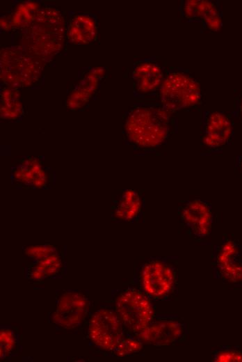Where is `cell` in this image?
Segmentation results:
<instances>
[{
	"label": "cell",
	"mask_w": 242,
	"mask_h": 362,
	"mask_svg": "<svg viewBox=\"0 0 242 362\" xmlns=\"http://www.w3.org/2000/svg\"><path fill=\"white\" fill-rule=\"evenodd\" d=\"M170 111L160 106H138L127 114L124 132L138 147L156 148L167 140L171 130Z\"/></svg>",
	"instance_id": "obj_1"
},
{
	"label": "cell",
	"mask_w": 242,
	"mask_h": 362,
	"mask_svg": "<svg viewBox=\"0 0 242 362\" xmlns=\"http://www.w3.org/2000/svg\"><path fill=\"white\" fill-rule=\"evenodd\" d=\"M63 18L56 9H40L33 22L24 29V49L42 61L53 57L61 49L65 40Z\"/></svg>",
	"instance_id": "obj_2"
},
{
	"label": "cell",
	"mask_w": 242,
	"mask_h": 362,
	"mask_svg": "<svg viewBox=\"0 0 242 362\" xmlns=\"http://www.w3.org/2000/svg\"><path fill=\"white\" fill-rule=\"evenodd\" d=\"M43 61L22 47H8L1 52V78L8 86L27 87L41 76Z\"/></svg>",
	"instance_id": "obj_3"
},
{
	"label": "cell",
	"mask_w": 242,
	"mask_h": 362,
	"mask_svg": "<svg viewBox=\"0 0 242 362\" xmlns=\"http://www.w3.org/2000/svg\"><path fill=\"white\" fill-rule=\"evenodd\" d=\"M159 97L162 107L173 111L199 104L202 95L200 84L192 75L174 70L166 75L159 88Z\"/></svg>",
	"instance_id": "obj_4"
},
{
	"label": "cell",
	"mask_w": 242,
	"mask_h": 362,
	"mask_svg": "<svg viewBox=\"0 0 242 362\" xmlns=\"http://www.w3.org/2000/svg\"><path fill=\"white\" fill-rule=\"evenodd\" d=\"M114 306L123 326L132 333H139L154 320V310L150 300L136 289L120 292L115 297Z\"/></svg>",
	"instance_id": "obj_5"
},
{
	"label": "cell",
	"mask_w": 242,
	"mask_h": 362,
	"mask_svg": "<svg viewBox=\"0 0 242 362\" xmlns=\"http://www.w3.org/2000/svg\"><path fill=\"white\" fill-rule=\"evenodd\" d=\"M123 327L115 310L99 309L89 320L88 338L99 349L113 352L125 336Z\"/></svg>",
	"instance_id": "obj_6"
},
{
	"label": "cell",
	"mask_w": 242,
	"mask_h": 362,
	"mask_svg": "<svg viewBox=\"0 0 242 362\" xmlns=\"http://www.w3.org/2000/svg\"><path fill=\"white\" fill-rule=\"evenodd\" d=\"M11 182L16 188L50 189L55 182V174L44 162L36 157H25L11 168Z\"/></svg>",
	"instance_id": "obj_7"
},
{
	"label": "cell",
	"mask_w": 242,
	"mask_h": 362,
	"mask_svg": "<svg viewBox=\"0 0 242 362\" xmlns=\"http://www.w3.org/2000/svg\"><path fill=\"white\" fill-rule=\"evenodd\" d=\"M88 308L89 300L84 294L65 291L58 297L51 320L62 329L74 330L82 324Z\"/></svg>",
	"instance_id": "obj_8"
},
{
	"label": "cell",
	"mask_w": 242,
	"mask_h": 362,
	"mask_svg": "<svg viewBox=\"0 0 242 362\" xmlns=\"http://www.w3.org/2000/svg\"><path fill=\"white\" fill-rule=\"evenodd\" d=\"M175 283V272L165 261L152 259L143 265L140 283L148 295L154 298L164 297L173 290Z\"/></svg>",
	"instance_id": "obj_9"
},
{
	"label": "cell",
	"mask_w": 242,
	"mask_h": 362,
	"mask_svg": "<svg viewBox=\"0 0 242 362\" xmlns=\"http://www.w3.org/2000/svg\"><path fill=\"white\" fill-rule=\"evenodd\" d=\"M184 326L179 320L161 318L153 320L137 336L143 343L162 346L177 342L184 336Z\"/></svg>",
	"instance_id": "obj_10"
},
{
	"label": "cell",
	"mask_w": 242,
	"mask_h": 362,
	"mask_svg": "<svg viewBox=\"0 0 242 362\" xmlns=\"http://www.w3.org/2000/svg\"><path fill=\"white\" fill-rule=\"evenodd\" d=\"M183 223L194 235L203 237L209 234L213 214L209 205L204 200L194 199L186 202L180 209Z\"/></svg>",
	"instance_id": "obj_11"
},
{
	"label": "cell",
	"mask_w": 242,
	"mask_h": 362,
	"mask_svg": "<svg viewBox=\"0 0 242 362\" xmlns=\"http://www.w3.org/2000/svg\"><path fill=\"white\" fill-rule=\"evenodd\" d=\"M232 130L228 116L219 111L209 112L204 120L202 143L209 148H220L229 141Z\"/></svg>",
	"instance_id": "obj_12"
},
{
	"label": "cell",
	"mask_w": 242,
	"mask_h": 362,
	"mask_svg": "<svg viewBox=\"0 0 242 362\" xmlns=\"http://www.w3.org/2000/svg\"><path fill=\"white\" fill-rule=\"evenodd\" d=\"M182 14L188 20L201 22L209 31H219L222 26L221 13L218 6L207 0L186 1Z\"/></svg>",
	"instance_id": "obj_13"
},
{
	"label": "cell",
	"mask_w": 242,
	"mask_h": 362,
	"mask_svg": "<svg viewBox=\"0 0 242 362\" xmlns=\"http://www.w3.org/2000/svg\"><path fill=\"white\" fill-rule=\"evenodd\" d=\"M216 265L225 279L232 282L242 281L241 249L232 240L223 242L216 255Z\"/></svg>",
	"instance_id": "obj_14"
},
{
	"label": "cell",
	"mask_w": 242,
	"mask_h": 362,
	"mask_svg": "<svg viewBox=\"0 0 242 362\" xmlns=\"http://www.w3.org/2000/svg\"><path fill=\"white\" fill-rule=\"evenodd\" d=\"M104 74V70L102 68H95L86 72L67 96V107L72 111L84 107L97 90Z\"/></svg>",
	"instance_id": "obj_15"
},
{
	"label": "cell",
	"mask_w": 242,
	"mask_h": 362,
	"mask_svg": "<svg viewBox=\"0 0 242 362\" xmlns=\"http://www.w3.org/2000/svg\"><path fill=\"white\" fill-rule=\"evenodd\" d=\"M132 77L137 91L148 94L160 88L166 75L158 63L145 61L135 65Z\"/></svg>",
	"instance_id": "obj_16"
},
{
	"label": "cell",
	"mask_w": 242,
	"mask_h": 362,
	"mask_svg": "<svg viewBox=\"0 0 242 362\" xmlns=\"http://www.w3.org/2000/svg\"><path fill=\"white\" fill-rule=\"evenodd\" d=\"M143 206V197L137 190L124 189L114 200L112 215L119 221H132L140 214Z\"/></svg>",
	"instance_id": "obj_17"
},
{
	"label": "cell",
	"mask_w": 242,
	"mask_h": 362,
	"mask_svg": "<svg viewBox=\"0 0 242 362\" xmlns=\"http://www.w3.org/2000/svg\"><path fill=\"white\" fill-rule=\"evenodd\" d=\"M97 26L94 18L88 14L74 15L69 22L66 36L71 43L89 44L95 40Z\"/></svg>",
	"instance_id": "obj_18"
},
{
	"label": "cell",
	"mask_w": 242,
	"mask_h": 362,
	"mask_svg": "<svg viewBox=\"0 0 242 362\" xmlns=\"http://www.w3.org/2000/svg\"><path fill=\"white\" fill-rule=\"evenodd\" d=\"M63 267L62 257L56 253L34 260L26 271V277L32 281H41L57 275Z\"/></svg>",
	"instance_id": "obj_19"
},
{
	"label": "cell",
	"mask_w": 242,
	"mask_h": 362,
	"mask_svg": "<svg viewBox=\"0 0 242 362\" xmlns=\"http://www.w3.org/2000/svg\"><path fill=\"white\" fill-rule=\"evenodd\" d=\"M23 107L20 100V93L17 88L10 86L4 88L1 93V118L15 120L23 114Z\"/></svg>",
	"instance_id": "obj_20"
},
{
	"label": "cell",
	"mask_w": 242,
	"mask_h": 362,
	"mask_svg": "<svg viewBox=\"0 0 242 362\" xmlns=\"http://www.w3.org/2000/svg\"><path fill=\"white\" fill-rule=\"evenodd\" d=\"M39 10L38 4L34 1L19 3L13 13L11 26L26 29L33 22Z\"/></svg>",
	"instance_id": "obj_21"
},
{
	"label": "cell",
	"mask_w": 242,
	"mask_h": 362,
	"mask_svg": "<svg viewBox=\"0 0 242 362\" xmlns=\"http://www.w3.org/2000/svg\"><path fill=\"white\" fill-rule=\"evenodd\" d=\"M18 336L15 331L9 327L0 330V356L1 359L9 357L17 348Z\"/></svg>",
	"instance_id": "obj_22"
},
{
	"label": "cell",
	"mask_w": 242,
	"mask_h": 362,
	"mask_svg": "<svg viewBox=\"0 0 242 362\" xmlns=\"http://www.w3.org/2000/svg\"><path fill=\"white\" fill-rule=\"evenodd\" d=\"M142 348L143 342L138 338L125 335L112 353L118 356H123L138 352Z\"/></svg>",
	"instance_id": "obj_23"
},
{
	"label": "cell",
	"mask_w": 242,
	"mask_h": 362,
	"mask_svg": "<svg viewBox=\"0 0 242 362\" xmlns=\"http://www.w3.org/2000/svg\"><path fill=\"white\" fill-rule=\"evenodd\" d=\"M24 254L33 260L58 253V248L49 244L30 245L24 248Z\"/></svg>",
	"instance_id": "obj_24"
},
{
	"label": "cell",
	"mask_w": 242,
	"mask_h": 362,
	"mask_svg": "<svg viewBox=\"0 0 242 362\" xmlns=\"http://www.w3.org/2000/svg\"><path fill=\"white\" fill-rule=\"evenodd\" d=\"M215 361H242V350L236 348H221L213 355Z\"/></svg>",
	"instance_id": "obj_25"
},
{
	"label": "cell",
	"mask_w": 242,
	"mask_h": 362,
	"mask_svg": "<svg viewBox=\"0 0 242 362\" xmlns=\"http://www.w3.org/2000/svg\"><path fill=\"white\" fill-rule=\"evenodd\" d=\"M239 113L242 118V99H241V100L240 102V104H239Z\"/></svg>",
	"instance_id": "obj_26"
},
{
	"label": "cell",
	"mask_w": 242,
	"mask_h": 362,
	"mask_svg": "<svg viewBox=\"0 0 242 362\" xmlns=\"http://www.w3.org/2000/svg\"><path fill=\"white\" fill-rule=\"evenodd\" d=\"M239 166H240L241 169L242 170V157H241L240 161H239Z\"/></svg>",
	"instance_id": "obj_27"
}]
</instances>
